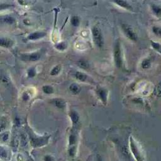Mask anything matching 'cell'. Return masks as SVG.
Returning <instances> with one entry per match:
<instances>
[{
	"mask_svg": "<svg viewBox=\"0 0 161 161\" xmlns=\"http://www.w3.org/2000/svg\"><path fill=\"white\" fill-rule=\"evenodd\" d=\"M28 76L29 77H33L35 76V71L33 68H30L28 71Z\"/></svg>",
	"mask_w": 161,
	"mask_h": 161,
	"instance_id": "cell-27",
	"label": "cell"
},
{
	"mask_svg": "<svg viewBox=\"0 0 161 161\" xmlns=\"http://www.w3.org/2000/svg\"><path fill=\"white\" fill-rule=\"evenodd\" d=\"M113 1L121 8L127 10H132V6L126 0H113Z\"/></svg>",
	"mask_w": 161,
	"mask_h": 161,
	"instance_id": "cell-6",
	"label": "cell"
},
{
	"mask_svg": "<svg viewBox=\"0 0 161 161\" xmlns=\"http://www.w3.org/2000/svg\"><path fill=\"white\" fill-rule=\"evenodd\" d=\"M2 21L3 23L7 24H13L15 23V20L13 17L10 16H6L3 18H2Z\"/></svg>",
	"mask_w": 161,
	"mask_h": 161,
	"instance_id": "cell-16",
	"label": "cell"
},
{
	"mask_svg": "<svg viewBox=\"0 0 161 161\" xmlns=\"http://www.w3.org/2000/svg\"><path fill=\"white\" fill-rule=\"evenodd\" d=\"M11 7H13V5L7 4V3H6V4L5 3H1V4H0V11L7 10V9L10 8Z\"/></svg>",
	"mask_w": 161,
	"mask_h": 161,
	"instance_id": "cell-26",
	"label": "cell"
},
{
	"mask_svg": "<svg viewBox=\"0 0 161 161\" xmlns=\"http://www.w3.org/2000/svg\"><path fill=\"white\" fill-rule=\"evenodd\" d=\"M151 45H152V47L155 49V50H156L157 51L159 52L161 54V45L159 44H158L157 42H152Z\"/></svg>",
	"mask_w": 161,
	"mask_h": 161,
	"instance_id": "cell-21",
	"label": "cell"
},
{
	"mask_svg": "<svg viewBox=\"0 0 161 161\" xmlns=\"http://www.w3.org/2000/svg\"><path fill=\"white\" fill-rule=\"evenodd\" d=\"M98 94L103 101H106L107 100V91L104 89H100L98 90Z\"/></svg>",
	"mask_w": 161,
	"mask_h": 161,
	"instance_id": "cell-12",
	"label": "cell"
},
{
	"mask_svg": "<svg viewBox=\"0 0 161 161\" xmlns=\"http://www.w3.org/2000/svg\"><path fill=\"white\" fill-rule=\"evenodd\" d=\"M71 22L72 25L74 27H78L80 23V20L78 17L77 16H74L72 17L71 20Z\"/></svg>",
	"mask_w": 161,
	"mask_h": 161,
	"instance_id": "cell-18",
	"label": "cell"
},
{
	"mask_svg": "<svg viewBox=\"0 0 161 161\" xmlns=\"http://www.w3.org/2000/svg\"><path fill=\"white\" fill-rule=\"evenodd\" d=\"M69 142L71 144H74L75 142V137H74V135H71L69 138Z\"/></svg>",
	"mask_w": 161,
	"mask_h": 161,
	"instance_id": "cell-31",
	"label": "cell"
},
{
	"mask_svg": "<svg viewBox=\"0 0 161 161\" xmlns=\"http://www.w3.org/2000/svg\"><path fill=\"white\" fill-rule=\"evenodd\" d=\"M69 89L73 94H77L79 93L80 91V88L78 84H76V83H73V84H72L69 86Z\"/></svg>",
	"mask_w": 161,
	"mask_h": 161,
	"instance_id": "cell-11",
	"label": "cell"
},
{
	"mask_svg": "<svg viewBox=\"0 0 161 161\" xmlns=\"http://www.w3.org/2000/svg\"><path fill=\"white\" fill-rule=\"evenodd\" d=\"M122 29L123 30V33L127 38L132 40V41L136 42L138 39V37L137 33H135L133 28L127 24H122Z\"/></svg>",
	"mask_w": 161,
	"mask_h": 161,
	"instance_id": "cell-4",
	"label": "cell"
},
{
	"mask_svg": "<svg viewBox=\"0 0 161 161\" xmlns=\"http://www.w3.org/2000/svg\"><path fill=\"white\" fill-rule=\"evenodd\" d=\"M0 158L6 160H8L10 159L8 150L3 147H0Z\"/></svg>",
	"mask_w": 161,
	"mask_h": 161,
	"instance_id": "cell-9",
	"label": "cell"
},
{
	"mask_svg": "<svg viewBox=\"0 0 161 161\" xmlns=\"http://www.w3.org/2000/svg\"><path fill=\"white\" fill-rule=\"evenodd\" d=\"M78 65H79V66L80 68H82V69H87L88 66V63H86V61H83V60L79 61L78 62Z\"/></svg>",
	"mask_w": 161,
	"mask_h": 161,
	"instance_id": "cell-23",
	"label": "cell"
},
{
	"mask_svg": "<svg viewBox=\"0 0 161 161\" xmlns=\"http://www.w3.org/2000/svg\"><path fill=\"white\" fill-rule=\"evenodd\" d=\"M9 138V134H8V133H5V134H4L3 136V141H7L8 140V139Z\"/></svg>",
	"mask_w": 161,
	"mask_h": 161,
	"instance_id": "cell-29",
	"label": "cell"
},
{
	"mask_svg": "<svg viewBox=\"0 0 161 161\" xmlns=\"http://www.w3.org/2000/svg\"><path fill=\"white\" fill-rule=\"evenodd\" d=\"M152 10L154 14L157 17H161V7L156 5H152Z\"/></svg>",
	"mask_w": 161,
	"mask_h": 161,
	"instance_id": "cell-10",
	"label": "cell"
},
{
	"mask_svg": "<svg viewBox=\"0 0 161 161\" xmlns=\"http://www.w3.org/2000/svg\"><path fill=\"white\" fill-rule=\"evenodd\" d=\"M29 98H30L29 95L27 93V92H25V93H24L23 95V100H24V101H27V100H29Z\"/></svg>",
	"mask_w": 161,
	"mask_h": 161,
	"instance_id": "cell-30",
	"label": "cell"
},
{
	"mask_svg": "<svg viewBox=\"0 0 161 161\" xmlns=\"http://www.w3.org/2000/svg\"><path fill=\"white\" fill-rule=\"evenodd\" d=\"M29 134L30 137L31 138V142L33 147H42L47 144L49 140V137H38L37 135H35L31 130H29Z\"/></svg>",
	"mask_w": 161,
	"mask_h": 161,
	"instance_id": "cell-2",
	"label": "cell"
},
{
	"mask_svg": "<svg viewBox=\"0 0 161 161\" xmlns=\"http://www.w3.org/2000/svg\"><path fill=\"white\" fill-rule=\"evenodd\" d=\"M71 118H72L73 122L74 123H76L77 121H78V119H79L78 114H77L76 112H72V113H71Z\"/></svg>",
	"mask_w": 161,
	"mask_h": 161,
	"instance_id": "cell-25",
	"label": "cell"
},
{
	"mask_svg": "<svg viewBox=\"0 0 161 161\" xmlns=\"http://www.w3.org/2000/svg\"><path fill=\"white\" fill-rule=\"evenodd\" d=\"M114 60L116 67L121 68L122 66L123 60L122 56V51H121L120 43L117 41L114 48Z\"/></svg>",
	"mask_w": 161,
	"mask_h": 161,
	"instance_id": "cell-3",
	"label": "cell"
},
{
	"mask_svg": "<svg viewBox=\"0 0 161 161\" xmlns=\"http://www.w3.org/2000/svg\"><path fill=\"white\" fill-rule=\"evenodd\" d=\"M56 49L59 51H64L66 49V44L64 42H61L56 45Z\"/></svg>",
	"mask_w": 161,
	"mask_h": 161,
	"instance_id": "cell-24",
	"label": "cell"
},
{
	"mask_svg": "<svg viewBox=\"0 0 161 161\" xmlns=\"http://www.w3.org/2000/svg\"><path fill=\"white\" fill-rule=\"evenodd\" d=\"M46 35V33L44 32H36L32 33L28 36V39L30 40H35L40 39H42L43 37Z\"/></svg>",
	"mask_w": 161,
	"mask_h": 161,
	"instance_id": "cell-8",
	"label": "cell"
},
{
	"mask_svg": "<svg viewBox=\"0 0 161 161\" xmlns=\"http://www.w3.org/2000/svg\"><path fill=\"white\" fill-rule=\"evenodd\" d=\"M42 90L46 94H52L54 92V89L51 86H44L42 87Z\"/></svg>",
	"mask_w": 161,
	"mask_h": 161,
	"instance_id": "cell-17",
	"label": "cell"
},
{
	"mask_svg": "<svg viewBox=\"0 0 161 161\" xmlns=\"http://www.w3.org/2000/svg\"><path fill=\"white\" fill-rule=\"evenodd\" d=\"M91 32L94 45L98 48L101 49L104 45V39L100 29L96 26H94L92 28Z\"/></svg>",
	"mask_w": 161,
	"mask_h": 161,
	"instance_id": "cell-1",
	"label": "cell"
},
{
	"mask_svg": "<svg viewBox=\"0 0 161 161\" xmlns=\"http://www.w3.org/2000/svg\"><path fill=\"white\" fill-rule=\"evenodd\" d=\"M151 66V62L148 59H145L142 61L141 63V67L142 69H147L148 68H150Z\"/></svg>",
	"mask_w": 161,
	"mask_h": 161,
	"instance_id": "cell-15",
	"label": "cell"
},
{
	"mask_svg": "<svg viewBox=\"0 0 161 161\" xmlns=\"http://www.w3.org/2000/svg\"><path fill=\"white\" fill-rule=\"evenodd\" d=\"M41 52H33L30 54H23L21 55V59L25 61L35 62L39 61L41 57Z\"/></svg>",
	"mask_w": 161,
	"mask_h": 161,
	"instance_id": "cell-5",
	"label": "cell"
},
{
	"mask_svg": "<svg viewBox=\"0 0 161 161\" xmlns=\"http://www.w3.org/2000/svg\"><path fill=\"white\" fill-rule=\"evenodd\" d=\"M54 104L59 108H63L66 106V102L61 99H56L54 101Z\"/></svg>",
	"mask_w": 161,
	"mask_h": 161,
	"instance_id": "cell-14",
	"label": "cell"
},
{
	"mask_svg": "<svg viewBox=\"0 0 161 161\" xmlns=\"http://www.w3.org/2000/svg\"><path fill=\"white\" fill-rule=\"evenodd\" d=\"M152 32L155 34L159 37H161V27L154 26L152 27Z\"/></svg>",
	"mask_w": 161,
	"mask_h": 161,
	"instance_id": "cell-20",
	"label": "cell"
},
{
	"mask_svg": "<svg viewBox=\"0 0 161 161\" xmlns=\"http://www.w3.org/2000/svg\"><path fill=\"white\" fill-rule=\"evenodd\" d=\"M45 161H54L53 158L51 156H46L44 158Z\"/></svg>",
	"mask_w": 161,
	"mask_h": 161,
	"instance_id": "cell-28",
	"label": "cell"
},
{
	"mask_svg": "<svg viewBox=\"0 0 161 161\" xmlns=\"http://www.w3.org/2000/svg\"><path fill=\"white\" fill-rule=\"evenodd\" d=\"M75 77L77 80L82 82H84L87 79V76L82 72H77L75 74Z\"/></svg>",
	"mask_w": 161,
	"mask_h": 161,
	"instance_id": "cell-13",
	"label": "cell"
},
{
	"mask_svg": "<svg viewBox=\"0 0 161 161\" xmlns=\"http://www.w3.org/2000/svg\"><path fill=\"white\" fill-rule=\"evenodd\" d=\"M61 66H59V65H58V66H56L52 69L51 74L52 76L57 75V74L61 72Z\"/></svg>",
	"mask_w": 161,
	"mask_h": 161,
	"instance_id": "cell-19",
	"label": "cell"
},
{
	"mask_svg": "<svg viewBox=\"0 0 161 161\" xmlns=\"http://www.w3.org/2000/svg\"><path fill=\"white\" fill-rule=\"evenodd\" d=\"M14 42L11 40L0 37V46L4 48H10L13 45Z\"/></svg>",
	"mask_w": 161,
	"mask_h": 161,
	"instance_id": "cell-7",
	"label": "cell"
},
{
	"mask_svg": "<svg viewBox=\"0 0 161 161\" xmlns=\"http://www.w3.org/2000/svg\"><path fill=\"white\" fill-rule=\"evenodd\" d=\"M154 93L157 96H161V82L158 84L155 88Z\"/></svg>",
	"mask_w": 161,
	"mask_h": 161,
	"instance_id": "cell-22",
	"label": "cell"
}]
</instances>
